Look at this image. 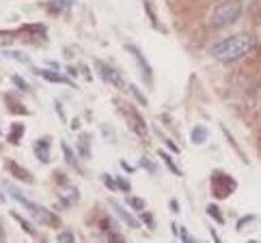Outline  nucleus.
<instances>
[{
  "label": "nucleus",
  "mask_w": 261,
  "mask_h": 243,
  "mask_svg": "<svg viewBox=\"0 0 261 243\" xmlns=\"http://www.w3.org/2000/svg\"><path fill=\"white\" fill-rule=\"evenodd\" d=\"M117 185H119L121 192H129V183L125 179H121V176H117Z\"/></svg>",
  "instance_id": "cd10ccee"
},
{
  "label": "nucleus",
  "mask_w": 261,
  "mask_h": 243,
  "mask_svg": "<svg viewBox=\"0 0 261 243\" xmlns=\"http://www.w3.org/2000/svg\"><path fill=\"white\" fill-rule=\"evenodd\" d=\"M127 52L134 56L136 58V63H138V69H141V73H143V80L151 86V80H153V76H151V67H149V63H147V58L141 54V50L138 48H134V45H127Z\"/></svg>",
  "instance_id": "423d86ee"
},
{
  "label": "nucleus",
  "mask_w": 261,
  "mask_h": 243,
  "mask_svg": "<svg viewBox=\"0 0 261 243\" xmlns=\"http://www.w3.org/2000/svg\"><path fill=\"white\" fill-rule=\"evenodd\" d=\"M41 76L48 80V82H54V84H69V86H76V84H73L71 80H67L65 76H61V73H57V71H41Z\"/></svg>",
  "instance_id": "9d476101"
},
{
  "label": "nucleus",
  "mask_w": 261,
  "mask_h": 243,
  "mask_svg": "<svg viewBox=\"0 0 261 243\" xmlns=\"http://www.w3.org/2000/svg\"><path fill=\"white\" fill-rule=\"evenodd\" d=\"M143 220H145V224H147V226H149V228H151V226H153V220H151V216H145Z\"/></svg>",
  "instance_id": "2f4dec72"
},
{
  "label": "nucleus",
  "mask_w": 261,
  "mask_h": 243,
  "mask_svg": "<svg viewBox=\"0 0 261 243\" xmlns=\"http://www.w3.org/2000/svg\"><path fill=\"white\" fill-rule=\"evenodd\" d=\"M11 216H13V220H17V222H20V226H22L26 232H29V235H35V228H33V224H29V222H26L22 216H17V213H13V211H11Z\"/></svg>",
  "instance_id": "f3484780"
},
{
  "label": "nucleus",
  "mask_w": 261,
  "mask_h": 243,
  "mask_svg": "<svg viewBox=\"0 0 261 243\" xmlns=\"http://www.w3.org/2000/svg\"><path fill=\"white\" fill-rule=\"evenodd\" d=\"M127 204L132 209H136V211H143L145 209V200L143 198H134V196H129V198H127Z\"/></svg>",
  "instance_id": "6ab92c4d"
},
{
  "label": "nucleus",
  "mask_w": 261,
  "mask_h": 243,
  "mask_svg": "<svg viewBox=\"0 0 261 243\" xmlns=\"http://www.w3.org/2000/svg\"><path fill=\"white\" fill-rule=\"evenodd\" d=\"M22 134H24V125L15 123V125L11 127V136H9V142H13V144H20V140H22Z\"/></svg>",
  "instance_id": "ddd939ff"
},
{
  "label": "nucleus",
  "mask_w": 261,
  "mask_h": 243,
  "mask_svg": "<svg viewBox=\"0 0 261 243\" xmlns=\"http://www.w3.org/2000/svg\"><path fill=\"white\" fill-rule=\"evenodd\" d=\"M67 7H69L67 0H52V3L48 5V11H50V13H61V11H65Z\"/></svg>",
  "instance_id": "4468645a"
},
{
  "label": "nucleus",
  "mask_w": 261,
  "mask_h": 243,
  "mask_svg": "<svg viewBox=\"0 0 261 243\" xmlns=\"http://www.w3.org/2000/svg\"><path fill=\"white\" fill-rule=\"evenodd\" d=\"M57 241H61V243H73L76 239H73V232H63V235Z\"/></svg>",
  "instance_id": "bb28decb"
},
{
  "label": "nucleus",
  "mask_w": 261,
  "mask_h": 243,
  "mask_svg": "<svg viewBox=\"0 0 261 243\" xmlns=\"http://www.w3.org/2000/svg\"><path fill=\"white\" fill-rule=\"evenodd\" d=\"M35 155L41 164H48L50 162V138H41L35 142Z\"/></svg>",
  "instance_id": "0eeeda50"
},
{
  "label": "nucleus",
  "mask_w": 261,
  "mask_h": 243,
  "mask_svg": "<svg viewBox=\"0 0 261 243\" xmlns=\"http://www.w3.org/2000/svg\"><path fill=\"white\" fill-rule=\"evenodd\" d=\"M127 90H129V93H132V95H134V97L138 99V104H141V106H145V104H147V99H145V95H143V93H141V90H138L136 86H127Z\"/></svg>",
  "instance_id": "4be33fe9"
},
{
  "label": "nucleus",
  "mask_w": 261,
  "mask_h": 243,
  "mask_svg": "<svg viewBox=\"0 0 261 243\" xmlns=\"http://www.w3.org/2000/svg\"><path fill=\"white\" fill-rule=\"evenodd\" d=\"M181 241H188V243H192L194 239H192V237L188 235V232H186V230H184V232H181Z\"/></svg>",
  "instance_id": "c756f323"
},
{
  "label": "nucleus",
  "mask_w": 261,
  "mask_h": 243,
  "mask_svg": "<svg viewBox=\"0 0 261 243\" xmlns=\"http://www.w3.org/2000/svg\"><path fill=\"white\" fill-rule=\"evenodd\" d=\"M5 166H7V170L11 172L13 176H17L20 181H24V183H33V181H35V176H33L31 172H26L20 164H15V162H7Z\"/></svg>",
  "instance_id": "6e6552de"
},
{
  "label": "nucleus",
  "mask_w": 261,
  "mask_h": 243,
  "mask_svg": "<svg viewBox=\"0 0 261 243\" xmlns=\"http://www.w3.org/2000/svg\"><path fill=\"white\" fill-rule=\"evenodd\" d=\"M80 155H85V160H89L91 157V148H89V136H85V138H80Z\"/></svg>",
  "instance_id": "a211bd4d"
},
{
  "label": "nucleus",
  "mask_w": 261,
  "mask_h": 243,
  "mask_svg": "<svg viewBox=\"0 0 261 243\" xmlns=\"http://www.w3.org/2000/svg\"><path fill=\"white\" fill-rule=\"evenodd\" d=\"M210 216H214V218H216L218 222H222V216H220V211H218L216 207H210Z\"/></svg>",
  "instance_id": "c85d7f7f"
},
{
  "label": "nucleus",
  "mask_w": 261,
  "mask_h": 243,
  "mask_svg": "<svg viewBox=\"0 0 261 243\" xmlns=\"http://www.w3.org/2000/svg\"><path fill=\"white\" fill-rule=\"evenodd\" d=\"M121 166H123V168H125V170H127V172H134V168H132V166H127L125 162H121Z\"/></svg>",
  "instance_id": "72a5a7b5"
},
{
  "label": "nucleus",
  "mask_w": 261,
  "mask_h": 243,
  "mask_svg": "<svg viewBox=\"0 0 261 243\" xmlns=\"http://www.w3.org/2000/svg\"><path fill=\"white\" fill-rule=\"evenodd\" d=\"M13 41V33H0V45H9Z\"/></svg>",
  "instance_id": "393cba45"
},
{
  "label": "nucleus",
  "mask_w": 261,
  "mask_h": 243,
  "mask_svg": "<svg viewBox=\"0 0 261 243\" xmlns=\"http://www.w3.org/2000/svg\"><path fill=\"white\" fill-rule=\"evenodd\" d=\"M95 69L99 71V76L104 78V82L110 84V86H117V88H123L125 86V82H123V78H121V73H117V69H113L110 65L97 60L95 63Z\"/></svg>",
  "instance_id": "39448f33"
},
{
  "label": "nucleus",
  "mask_w": 261,
  "mask_h": 243,
  "mask_svg": "<svg viewBox=\"0 0 261 243\" xmlns=\"http://www.w3.org/2000/svg\"><path fill=\"white\" fill-rule=\"evenodd\" d=\"M11 80H13V84H15V86L20 88V90H29V84H26V82H24L20 76H13Z\"/></svg>",
  "instance_id": "b1692460"
},
{
  "label": "nucleus",
  "mask_w": 261,
  "mask_h": 243,
  "mask_svg": "<svg viewBox=\"0 0 261 243\" xmlns=\"http://www.w3.org/2000/svg\"><path fill=\"white\" fill-rule=\"evenodd\" d=\"M141 164H143V166H147V168H149V170H155V166H153L151 162H149V160H143Z\"/></svg>",
  "instance_id": "7c9ffc66"
},
{
  "label": "nucleus",
  "mask_w": 261,
  "mask_h": 243,
  "mask_svg": "<svg viewBox=\"0 0 261 243\" xmlns=\"http://www.w3.org/2000/svg\"><path fill=\"white\" fill-rule=\"evenodd\" d=\"M160 157H162V160L166 162V166H169V170H171L173 174H177V176H179V174H181V170H179V168H177V166L173 164V160H171V157H169V155H166V153H160Z\"/></svg>",
  "instance_id": "aec40b11"
},
{
  "label": "nucleus",
  "mask_w": 261,
  "mask_h": 243,
  "mask_svg": "<svg viewBox=\"0 0 261 243\" xmlns=\"http://www.w3.org/2000/svg\"><path fill=\"white\" fill-rule=\"evenodd\" d=\"M110 204H113V211H115L117 216H119L121 220H123V222L127 224L129 228H138V226H141V222H138V220H136L134 216H129V213H127V211H125L123 207H121L119 202H110Z\"/></svg>",
  "instance_id": "1a4fd4ad"
},
{
  "label": "nucleus",
  "mask_w": 261,
  "mask_h": 243,
  "mask_svg": "<svg viewBox=\"0 0 261 243\" xmlns=\"http://www.w3.org/2000/svg\"><path fill=\"white\" fill-rule=\"evenodd\" d=\"M171 209L173 211H179V204H177V200H171Z\"/></svg>",
  "instance_id": "473e14b6"
},
{
  "label": "nucleus",
  "mask_w": 261,
  "mask_h": 243,
  "mask_svg": "<svg viewBox=\"0 0 261 243\" xmlns=\"http://www.w3.org/2000/svg\"><path fill=\"white\" fill-rule=\"evenodd\" d=\"M255 48H257L255 37L248 33H240V35H233L229 39L214 45L212 56L220 63H233V60L242 58V56H246L248 52H253Z\"/></svg>",
  "instance_id": "f257e3e1"
},
{
  "label": "nucleus",
  "mask_w": 261,
  "mask_h": 243,
  "mask_svg": "<svg viewBox=\"0 0 261 243\" xmlns=\"http://www.w3.org/2000/svg\"><path fill=\"white\" fill-rule=\"evenodd\" d=\"M207 136H210L207 129L201 127V125H197V127L192 129V138H190V140H192L194 144H203V142H207Z\"/></svg>",
  "instance_id": "9b49d317"
},
{
  "label": "nucleus",
  "mask_w": 261,
  "mask_h": 243,
  "mask_svg": "<svg viewBox=\"0 0 261 243\" xmlns=\"http://www.w3.org/2000/svg\"><path fill=\"white\" fill-rule=\"evenodd\" d=\"M101 181L106 183V188H108V190H119V185H117V179H110L108 174H101Z\"/></svg>",
  "instance_id": "5701e85b"
},
{
  "label": "nucleus",
  "mask_w": 261,
  "mask_h": 243,
  "mask_svg": "<svg viewBox=\"0 0 261 243\" xmlns=\"http://www.w3.org/2000/svg\"><path fill=\"white\" fill-rule=\"evenodd\" d=\"M145 9H147V13H149V20H151V24H153L155 28H160V24H158V17H155V13H153V7H151V3H149V0H145Z\"/></svg>",
  "instance_id": "412c9836"
},
{
  "label": "nucleus",
  "mask_w": 261,
  "mask_h": 243,
  "mask_svg": "<svg viewBox=\"0 0 261 243\" xmlns=\"http://www.w3.org/2000/svg\"><path fill=\"white\" fill-rule=\"evenodd\" d=\"M255 108L261 110V82L257 84V88H255Z\"/></svg>",
  "instance_id": "a878e982"
},
{
  "label": "nucleus",
  "mask_w": 261,
  "mask_h": 243,
  "mask_svg": "<svg viewBox=\"0 0 261 243\" xmlns=\"http://www.w3.org/2000/svg\"><path fill=\"white\" fill-rule=\"evenodd\" d=\"M123 110V114H125V120H127V125H129V129L136 134V136H141V138H145L147 136V125H145V120H143V116L138 114V112L132 108V106H123L121 108Z\"/></svg>",
  "instance_id": "20e7f679"
},
{
  "label": "nucleus",
  "mask_w": 261,
  "mask_h": 243,
  "mask_svg": "<svg viewBox=\"0 0 261 243\" xmlns=\"http://www.w3.org/2000/svg\"><path fill=\"white\" fill-rule=\"evenodd\" d=\"M5 188H7V192L11 194V196H13V198H15L17 202H20V204H24V207H26V209H29V211L33 213V216H35V220L39 222V224H45V226H52V228H57V226H59V222H61V220H59L57 216H54L52 211H48V209H41L39 204H35L33 200H29V198H26L24 194H20V192H17L15 188H11V185H5Z\"/></svg>",
  "instance_id": "7ed1b4c3"
},
{
  "label": "nucleus",
  "mask_w": 261,
  "mask_h": 243,
  "mask_svg": "<svg viewBox=\"0 0 261 243\" xmlns=\"http://www.w3.org/2000/svg\"><path fill=\"white\" fill-rule=\"evenodd\" d=\"M242 15V3L240 0H227L214 7V11L210 13V26L212 28H227L233 22H238Z\"/></svg>",
  "instance_id": "f03ea898"
},
{
  "label": "nucleus",
  "mask_w": 261,
  "mask_h": 243,
  "mask_svg": "<svg viewBox=\"0 0 261 243\" xmlns=\"http://www.w3.org/2000/svg\"><path fill=\"white\" fill-rule=\"evenodd\" d=\"M76 200H78V190L67 188V194H63V202L67 204V207H71V204H76Z\"/></svg>",
  "instance_id": "2eb2a0df"
},
{
  "label": "nucleus",
  "mask_w": 261,
  "mask_h": 243,
  "mask_svg": "<svg viewBox=\"0 0 261 243\" xmlns=\"http://www.w3.org/2000/svg\"><path fill=\"white\" fill-rule=\"evenodd\" d=\"M5 99H7V106H9V110H15L17 114H26V112H29V110H26L24 106L17 104V99H11V95H5Z\"/></svg>",
  "instance_id": "dca6fc26"
},
{
  "label": "nucleus",
  "mask_w": 261,
  "mask_h": 243,
  "mask_svg": "<svg viewBox=\"0 0 261 243\" xmlns=\"http://www.w3.org/2000/svg\"><path fill=\"white\" fill-rule=\"evenodd\" d=\"M61 148H63V157H65V162H67L71 168H78V162H76V157H73V151L69 148V144L65 142V140L61 142Z\"/></svg>",
  "instance_id": "f8f14e48"
}]
</instances>
